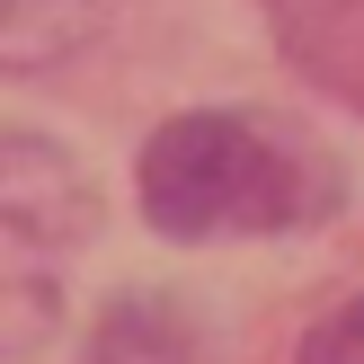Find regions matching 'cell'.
<instances>
[{"label": "cell", "instance_id": "5", "mask_svg": "<svg viewBox=\"0 0 364 364\" xmlns=\"http://www.w3.org/2000/svg\"><path fill=\"white\" fill-rule=\"evenodd\" d=\"M294 364H364V294L347 302V311H329L311 338H302V355Z\"/></svg>", "mask_w": 364, "mask_h": 364}, {"label": "cell", "instance_id": "4", "mask_svg": "<svg viewBox=\"0 0 364 364\" xmlns=\"http://www.w3.org/2000/svg\"><path fill=\"white\" fill-rule=\"evenodd\" d=\"M98 18V0H0V71H27L71 53Z\"/></svg>", "mask_w": 364, "mask_h": 364}, {"label": "cell", "instance_id": "2", "mask_svg": "<svg viewBox=\"0 0 364 364\" xmlns=\"http://www.w3.org/2000/svg\"><path fill=\"white\" fill-rule=\"evenodd\" d=\"M89 240V187L53 142L0 134V355L45 347L63 276Z\"/></svg>", "mask_w": 364, "mask_h": 364}, {"label": "cell", "instance_id": "3", "mask_svg": "<svg viewBox=\"0 0 364 364\" xmlns=\"http://www.w3.org/2000/svg\"><path fill=\"white\" fill-rule=\"evenodd\" d=\"M267 18L284 63L364 116V0H267Z\"/></svg>", "mask_w": 364, "mask_h": 364}, {"label": "cell", "instance_id": "1", "mask_svg": "<svg viewBox=\"0 0 364 364\" xmlns=\"http://www.w3.org/2000/svg\"><path fill=\"white\" fill-rule=\"evenodd\" d=\"M142 213L169 240H223V231H294L338 213V178L294 124L267 116H169L142 151Z\"/></svg>", "mask_w": 364, "mask_h": 364}]
</instances>
